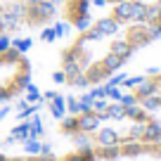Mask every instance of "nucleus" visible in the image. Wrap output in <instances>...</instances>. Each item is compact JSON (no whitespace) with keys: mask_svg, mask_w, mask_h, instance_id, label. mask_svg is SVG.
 Masks as SVG:
<instances>
[{"mask_svg":"<svg viewBox=\"0 0 161 161\" xmlns=\"http://www.w3.org/2000/svg\"><path fill=\"white\" fill-rule=\"evenodd\" d=\"M159 38V0H128L104 7L88 26L62 36L55 47L52 78L74 95L97 92Z\"/></svg>","mask_w":161,"mask_h":161,"instance_id":"1","label":"nucleus"},{"mask_svg":"<svg viewBox=\"0 0 161 161\" xmlns=\"http://www.w3.org/2000/svg\"><path fill=\"white\" fill-rule=\"evenodd\" d=\"M55 135L66 145H123L161 140V119L123 100L86 102L57 116Z\"/></svg>","mask_w":161,"mask_h":161,"instance_id":"2","label":"nucleus"},{"mask_svg":"<svg viewBox=\"0 0 161 161\" xmlns=\"http://www.w3.org/2000/svg\"><path fill=\"white\" fill-rule=\"evenodd\" d=\"M36 83L33 52L21 40H0V107L21 102Z\"/></svg>","mask_w":161,"mask_h":161,"instance_id":"3","label":"nucleus"},{"mask_svg":"<svg viewBox=\"0 0 161 161\" xmlns=\"http://www.w3.org/2000/svg\"><path fill=\"white\" fill-rule=\"evenodd\" d=\"M14 40L33 38L59 29V0H5Z\"/></svg>","mask_w":161,"mask_h":161,"instance_id":"4","label":"nucleus"},{"mask_svg":"<svg viewBox=\"0 0 161 161\" xmlns=\"http://www.w3.org/2000/svg\"><path fill=\"white\" fill-rule=\"evenodd\" d=\"M0 161H107L104 145H66L64 149H29L5 152L0 149Z\"/></svg>","mask_w":161,"mask_h":161,"instance_id":"5","label":"nucleus"},{"mask_svg":"<svg viewBox=\"0 0 161 161\" xmlns=\"http://www.w3.org/2000/svg\"><path fill=\"white\" fill-rule=\"evenodd\" d=\"M123 100L133 102V104L142 107L149 111H161V69L149 71V74L135 78L133 83H128L123 90Z\"/></svg>","mask_w":161,"mask_h":161,"instance_id":"6","label":"nucleus"},{"mask_svg":"<svg viewBox=\"0 0 161 161\" xmlns=\"http://www.w3.org/2000/svg\"><path fill=\"white\" fill-rule=\"evenodd\" d=\"M95 3L92 0H59L57 12H59V29L71 33L78 31L83 26L90 24V19L95 17Z\"/></svg>","mask_w":161,"mask_h":161,"instance_id":"7","label":"nucleus"},{"mask_svg":"<svg viewBox=\"0 0 161 161\" xmlns=\"http://www.w3.org/2000/svg\"><path fill=\"white\" fill-rule=\"evenodd\" d=\"M0 40H14V33H12V21H10V12H7L5 0H0Z\"/></svg>","mask_w":161,"mask_h":161,"instance_id":"8","label":"nucleus"},{"mask_svg":"<svg viewBox=\"0 0 161 161\" xmlns=\"http://www.w3.org/2000/svg\"><path fill=\"white\" fill-rule=\"evenodd\" d=\"M97 10H104V7H111V5H121V3H128V0H92Z\"/></svg>","mask_w":161,"mask_h":161,"instance_id":"9","label":"nucleus"},{"mask_svg":"<svg viewBox=\"0 0 161 161\" xmlns=\"http://www.w3.org/2000/svg\"><path fill=\"white\" fill-rule=\"evenodd\" d=\"M159 3H161V0H159Z\"/></svg>","mask_w":161,"mask_h":161,"instance_id":"10","label":"nucleus"}]
</instances>
